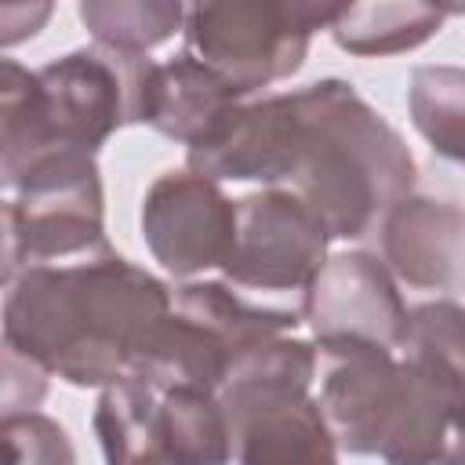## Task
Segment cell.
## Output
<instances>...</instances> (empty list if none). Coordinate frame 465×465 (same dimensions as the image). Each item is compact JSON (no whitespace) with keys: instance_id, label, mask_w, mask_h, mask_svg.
Here are the masks:
<instances>
[{"instance_id":"obj_11","label":"cell","mask_w":465,"mask_h":465,"mask_svg":"<svg viewBox=\"0 0 465 465\" xmlns=\"http://www.w3.org/2000/svg\"><path fill=\"white\" fill-rule=\"evenodd\" d=\"M302 120L294 94L240 102L218 131L185 153V167L214 182H291L298 167Z\"/></svg>"},{"instance_id":"obj_13","label":"cell","mask_w":465,"mask_h":465,"mask_svg":"<svg viewBox=\"0 0 465 465\" xmlns=\"http://www.w3.org/2000/svg\"><path fill=\"white\" fill-rule=\"evenodd\" d=\"M389 272L421 291H465V207L407 196L381 222Z\"/></svg>"},{"instance_id":"obj_18","label":"cell","mask_w":465,"mask_h":465,"mask_svg":"<svg viewBox=\"0 0 465 465\" xmlns=\"http://www.w3.org/2000/svg\"><path fill=\"white\" fill-rule=\"evenodd\" d=\"M411 124L432 145V153L465 163V69L461 65H418L407 91Z\"/></svg>"},{"instance_id":"obj_17","label":"cell","mask_w":465,"mask_h":465,"mask_svg":"<svg viewBox=\"0 0 465 465\" xmlns=\"http://www.w3.org/2000/svg\"><path fill=\"white\" fill-rule=\"evenodd\" d=\"M174 309L207 323L211 331H218L240 356L247 349L269 341V338H280V334L294 331V323L302 320V312H291V309L254 305V302L240 298L236 291H229L218 280L174 287Z\"/></svg>"},{"instance_id":"obj_14","label":"cell","mask_w":465,"mask_h":465,"mask_svg":"<svg viewBox=\"0 0 465 465\" xmlns=\"http://www.w3.org/2000/svg\"><path fill=\"white\" fill-rule=\"evenodd\" d=\"M243 98L200 58L189 51L174 54L171 62H156L149 76L145 98V124L156 127L163 138L196 149L207 142L218 124L240 105Z\"/></svg>"},{"instance_id":"obj_9","label":"cell","mask_w":465,"mask_h":465,"mask_svg":"<svg viewBox=\"0 0 465 465\" xmlns=\"http://www.w3.org/2000/svg\"><path fill=\"white\" fill-rule=\"evenodd\" d=\"M403 294L385 262L367 251H345L323 262L302 298V320L320 349L381 345L396 349L407 327Z\"/></svg>"},{"instance_id":"obj_8","label":"cell","mask_w":465,"mask_h":465,"mask_svg":"<svg viewBox=\"0 0 465 465\" xmlns=\"http://www.w3.org/2000/svg\"><path fill=\"white\" fill-rule=\"evenodd\" d=\"M142 236L153 258L178 280L222 269L236 236V200L189 167L167 171L145 189Z\"/></svg>"},{"instance_id":"obj_3","label":"cell","mask_w":465,"mask_h":465,"mask_svg":"<svg viewBox=\"0 0 465 465\" xmlns=\"http://www.w3.org/2000/svg\"><path fill=\"white\" fill-rule=\"evenodd\" d=\"M291 94L302 120L291 193L312 207L331 240L367 236L414 196L418 163L407 142L349 80L331 76Z\"/></svg>"},{"instance_id":"obj_10","label":"cell","mask_w":465,"mask_h":465,"mask_svg":"<svg viewBox=\"0 0 465 465\" xmlns=\"http://www.w3.org/2000/svg\"><path fill=\"white\" fill-rule=\"evenodd\" d=\"M400 378L378 458L385 465H465V385L432 356L396 349Z\"/></svg>"},{"instance_id":"obj_1","label":"cell","mask_w":465,"mask_h":465,"mask_svg":"<svg viewBox=\"0 0 465 465\" xmlns=\"http://www.w3.org/2000/svg\"><path fill=\"white\" fill-rule=\"evenodd\" d=\"M174 309V291L116 251L36 265L7 283L4 349L80 389H105L138 371Z\"/></svg>"},{"instance_id":"obj_19","label":"cell","mask_w":465,"mask_h":465,"mask_svg":"<svg viewBox=\"0 0 465 465\" xmlns=\"http://www.w3.org/2000/svg\"><path fill=\"white\" fill-rule=\"evenodd\" d=\"M80 22L91 29L94 44L145 54L149 47L171 40L185 25L182 4H156V0H84Z\"/></svg>"},{"instance_id":"obj_12","label":"cell","mask_w":465,"mask_h":465,"mask_svg":"<svg viewBox=\"0 0 465 465\" xmlns=\"http://www.w3.org/2000/svg\"><path fill=\"white\" fill-rule=\"evenodd\" d=\"M320 411L345 454H378L396 403L400 360L381 345H327Z\"/></svg>"},{"instance_id":"obj_4","label":"cell","mask_w":465,"mask_h":465,"mask_svg":"<svg viewBox=\"0 0 465 465\" xmlns=\"http://www.w3.org/2000/svg\"><path fill=\"white\" fill-rule=\"evenodd\" d=\"M320 352L305 338H269L247 349L218 400L232 429L236 465H338V440L309 392Z\"/></svg>"},{"instance_id":"obj_20","label":"cell","mask_w":465,"mask_h":465,"mask_svg":"<svg viewBox=\"0 0 465 465\" xmlns=\"http://www.w3.org/2000/svg\"><path fill=\"white\" fill-rule=\"evenodd\" d=\"M396 349H414L432 356L465 385V305L450 298L414 305L407 312V327Z\"/></svg>"},{"instance_id":"obj_7","label":"cell","mask_w":465,"mask_h":465,"mask_svg":"<svg viewBox=\"0 0 465 465\" xmlns=\"http://www.w3.org/2000/svg\"><path fill=\"white\" fill-rule=\"evenodd\" d=\"M327 229L291 189L236 200V236L222 272L251 291H305L327 262Z\"/></svg>"},{"instance_id":"obj_6","label":"cell","mask_w":465,"mask_h":465,"mask_svg":"<svg viewBox=\"0 0 465 465\" xmlns=\"http://www.w3.org/2000/svg\"><path fill=\"white\" fill-rule=\"evenodd\" d=\"M338 4L232 0L185 7V51L211 65L240 98L302 69L312 33L331 25Z\"/></svg>"},{"instance_id":"obj_2","label":"cell","mask_w":465,"mask_h":465,"mask_svg":"<svg viewBox=\"0 0 465 465\" xmlns=\"http://www.w3.org/2000/svg\"><path fill=\"white\" fill-rule=\"evenodd\" d=\"M149 54L76 47L44 69L0 65V182L4 189L51 153H98L120 127L145 124Z\"/></svg>"},{"instance_id":"obj_15","label":"cell","mask_w":465,"mask_h":465,"mask_svg":"<svg viewBox=\"0 0 465 465\" xmlns=\"http://www.w3.org/2000/svg\"><path fill=\"white\" fill-rule=\"evenodd\" d=\"M458 7L421 4V0H378V4H338L331 18V36L341 51L360 58H381L421 47L440 33L443 18Z\"/></svg>"},{"instance_id":"obj_5","label":"cell","mask_w":465,"mask_h":465,"mask_svg":"<svg viewBox=\"0 0 465 465\" xmlns=\"http://www.w3.org/2000/svg\"><path fill=\"white\" fill-rule=\"evenodd\" d=\"M4 193V283L36 265H69L113 251L102 174L91 153H51Z\"/></svg>"},{"instance_id":"obj_16","label":"cell","mask_w":465,"mask_h":465,"mask_svg":"<svg viewBox=\"0 0 465 465\" xmlns=\"http://www.w3.org/2000/svg\"><path fill=\"white\" fill-rule=\"evenodd\" d=\"M160 447L171 465H229L232 429L218 392L160 389Z\"/></svg>"},{"instance_id":"obj_21","label":"cell","mask_w":465,"mask_h":465,"mask_svg":"<svg viewBox=\"0 0 465 465\" xmlns=\"http://www.w3.org/2000/svg\"><path fill=\"white\" fill-rule=\"evenodd\" d=\"M0 432L7 447V465H76L69 432L47 414H4Z\"/></svg>"}]
</instances>
